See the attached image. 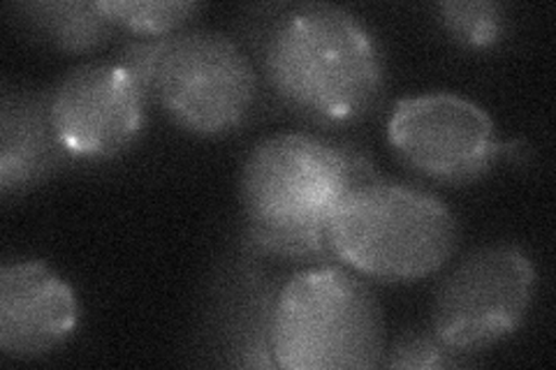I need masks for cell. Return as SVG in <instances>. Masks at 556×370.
<instances>
[{"label":"cell","mask_w":556,"mask_h":370,"mask_svg":"<svg viewBox=\"0 0 556 370\" xmlns=\"http://www.w3.org/2000/svg\"><path fill=\"white\" fill-rule=\"evenodd\" d=\"M263 73L288 110L318 126H348L382 95L386 67L371 30L339 5L304 3L278 14Z\"/></svg>","instance_id":"cell-1"},{"label":"cell","mask_w":556,"mask_h":370,"mask_svg":"<svg viewBox=\"0 0 556 370\" xmlns=\"http://www.w3.org/2000/svg\"><path fill=\"white\" fill-rule=\"evenodd\" d=\"M374 176L369 161L316 135L260 139L241 165V241L263 245L325 234L345 192Z\"/></svg>","instance_id":"cell-2"},{"label":"cell","mask_w":556,"mask_h":370,"mask_svg":"<svg viewBox=\"0 0 556 370\" xmlns=\"http://www.w3.org/2000/svg\"><path fill=\"white\" fill-rule=\"evenodd\" d=\"M329 248L343 267L378 283H415L441 271L459 241L443 200L404 183L353 186L327 220Z\"/></svg>","instance_id":"cell-3"},{"label":"cell","mask_w":556,"mask_h":370,"mask_svg":"<svg viewBox=\"0 0 556 370\" xmlns=\"http://www.w3.org/2000/svg\"><path fill=\"white\" fill-rule=\"evenodd\" d=\"M269 345L283 370H359L386 357V320L376 294L353 271L318 264L283 280Z\"/></svg>","instance_id":"cell-4"},{"label":"cell","mask_w":556,"mask_h":370,"mask_svg":"<svg viewBox=\"0 0 556 370\" xmlns=\"http://www.w3.org/2000/svg\"><path fill=\"white\" fill-rule=\"evenodd\" d=\"M151 100L184 130L220 137L253 112L257 73L230 35L208 28L179 30L165 38Z\"/></svg>","instance_id":"cell-5"},{"label":"cell","mask_w":556,"mask_h":370,"mask_svg":"<svg viewBox=\"0 0 556 370\" xmlns=\"http://www.w3.org/2000/svg\"><path fill=\"white\" fill-rule=\"evenodd\" d=\"M533 259L515 243L468 253L437 288L431 333L450 352L471 357L510 339L533 304Z\"/></svg>","instance_id":"cell-6"},{"label":"cell","mask_w":556,"mask_h":370,"mask_svg":"<svg viewBox=\"0 0 556 370\" xmlns=\"http://www.w3.org/2000/svg\"><path fill=\"white\" fill-rule=\"evenodd\" d=\"M388 139L415 171L455 186L480 179L501 153L492 116L473 100L445 91L399 100Z\"/></svg>","instance_id":"cell-7"},{"label":"cell","mask_w":556,"mask_h":370,"mask_svg":"<svg viewBox=\"0 0 556 370\" xmlns=\"http://www.w3.org/2000/svg\"><path fill=\"white\" fill-rule=\"evenodd\" d=\"M147 102L118 63H84L51 88L49 114L73 161H108L137 142Z\"/></svg>","instance_id":"cell-8"},{"label":"cell","mask_w":556,"mask_h":370,"mask_svg":"<svg viewBox=\"0 0 556 370\" xmlns=\"http://www.w3.org/2000/svg\"><path fill=\"white\" fill-rule=\"evenodd\" d=\"M75 290L42 259L5 261L0 269V349L12 359H40L79 324Z\"/></svg>","instance_id":"cell-9"},{"label":"cell","mask_w":556,"mask_h":370,"mask_svg":"<svg viewBox=\"0 0 556 370\" xmlns=\"http://www.w3.org/2000/svg\"><path fill=\"white\" fill-rule=\"evenodd\" d=\"M257 259V253L241 245V253L223 264L214 290V322L220 349L230 366L276 368L269 327L283 283L267 276L263 261Z\"/></svg>","instance_id":"cell-10"},{"label":"cell","mask_w":556,"mask_h":370,"mask_svg":"<svg viewBox=\"0 0 556 370\" xmlns=\"http://www.w3.org/2000/svg\"><path fill=\"white\" fill-rule=\"evenodd\" d=\"M73 161L49 114V91L5 88L0 95V192L24 195Z\"/></svg>","instance_id":"cell-11"},{"label":"cell","mask_w":556,"mask_h":370,"mask_svg":"<svg viewBox=\"0 0 556 370\" xmlns=\"http://www.w3.org/2000/svg\"><path fill=\"white\" fill-rule=\"evenodd\" d=\"M10 22L20 33L67 54H86L108 44L121 30L100 3L86 0H38L8 5Z\"/></svg>","instance_id":"cell-12"},{"label":"cell","mask_w":556,"mask_h":370,"mask_svg":"<svg viewBox=\"0 0 556 370\" xmlns=\"http://www.w3.org/2000/svg\"><path fill=\"white\" fill-rule=\"evenodd\" d=\"M102 12L121 28L137 38H167L184 30L188 22L202 10L198 3H179V0H100Z\"/></svg>","instance_id":"cell-13"},{"label":"cell","mask_w":556,"mask_h":370,"mask_svg":"<svg viewBox=\"0 0 556 370\" xmlns=\"http://www.w3.org/2000/svg\"><path fill=\"white\" fill-rule=\"evenodd\" d=\"M437 16L441 26L455 42L486 49L501 40L503 35V8L490 0H457V3H439Z\"/></svg>","instance_id":"cell-14"},{"label":"cell","mask_w":556,"mask_h":370,"mask_svg":"<svg viewBox=\"0 0 556 370\" xmlns=\"http://www.w3.org/2000/svg\"><path fill=\"white\" fill-rule=\"evenodd\" d=\"M466 359L450 352L431 331H408L382 357V368H450Z\"/></svg>","instance_id":"cell-15"},{"label":"cell","mask_w":556,"mask_h":370,"mask_svg":"<svg viewBox=\"0 0 556 370\" xmlns=\"http://www.w3.org/2000/svg\"><path fill=\"white\" fill-rule=\"evenodd\" d=\"M165 49V38H139L130 40L118 49L114 63H118L126 73L142 88L147 100H151V88L155 79V69H159L161 56Z\"/></svg>","instance_id":"cell-16"}]
</instances>
